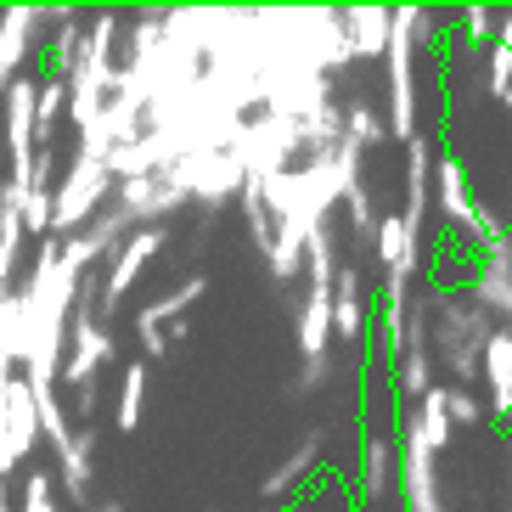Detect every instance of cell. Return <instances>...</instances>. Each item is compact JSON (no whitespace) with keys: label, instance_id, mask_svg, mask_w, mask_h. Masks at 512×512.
Wrapping results in <instances>:
<instances>
[{"label":"cell","instance_id":"obj_25","mask_svg":"<svg viewBox=\"0 0 512 512\" xmlns=\"http://www.w3.org/2000/svg\"><path fill=\"white\" fill-rule=\"evenodd\" d=\"M17 512H57V496H51L46 473H29V484H23V507Z\"/></svg>","mask_w":512,"mask_h":512},{"label":"cell","instance_id":"obj_14","mask_svg":"<svg viewBox=\"0 0 512 512\" xmlns=\"http://www.w3.org/2000/svg\"><path fill=\"white\" fill-rule=\"evenodd\" d=\"M68 119V85L62 79H40V91H34V147H46L57 136V124Z\"/></svg>","mask_w":512,"mask_h":512},{"label":"cell","instance_id":"obj_7","mask_svg":"<svg viewBox=\"0 0 512 512\" xmlns=\"http://www.w3.org/2000/svg\"><path fill=\"white\" fill-rule=\"evenodd\" d=\"M372 242H377V265L389 271V282H383V287H400V293H406L411 276H417V265H422V254H417L422 242L406 231V220H400V214H383V220H377V231H372Z\"/></svg>","mask_w":512,"mask_h":512},{"label":"cell","instance_id":"obj_22","mask_svg":"<svg viewBox=\"0 0 512 512\" xmlns=\"http://www.w3.org/2000/svg\"><path fill=\"white\" fill-rule=\"evenodd\" d=\"M344 203H349V220H355V237H372V231H377L372 192H366V186H349V192H344Z\"/></svg>","mask_w":512,"mask_h":512},{"label":"cell","instance_id":"obj_6","mask_svg":"<svg viewBox=\"0 0 512 512\" xmlns=\"http://www.w3.org/2000/svg\"><path fill=\"white\" fill-rule=\"evenodd\" d=\"M203 293H209V282H203V276H186L181 287H169L164 299H152L147 310L136 316V338H141V349H147V355H164V349H169L164 327H169V321H181L186 310H192V304L203 299Z\"/></svg>","mask_w":512,"mask_h":512},{"label":"cell","instance_id":"obj_13","mask_svg":"<svg viewBox=\"0 0 512 512\" xmlns=\"http://www.w3.org/2000/svg\"><path fill=\"white\" fill-rule=\"evenodd\" d=\"M327 338H332V299L304 293V310H299V349H304V361H321V355H327Z\"/></svg>","mask_w":512,"mask_h":512},{"label":"cell","instance_id":"obj_2","mask_svg":"<svg viewBox=\"0 0 512 512\" xmlns=\"http://www.w3.org/2000/svg\"><path fill=\"white\" fill-rule=\"evenodd\" d=\"M113 197V175L107 164H91V158H74V169L51 186V237H74L107 209Z\"/></svg>","mask_w":512,"mask_h":512},{"label":"cell","instance_id":"obj_10","mask_svg":"<svg viewBox=\"0 0 512 512\" xmlns=\"http://www.w3.org/2000/svg\"><path fill=\"white\" fill-rule=\"evenodd\" d=\"M91 451H96V428H79L68 439V451H57L62 490L74 496V507H91Z\"/></svg>","mask_w":512,"mask_h":512},{"label":"cell","instance_id":"obj_4","mask_svg":"<svg viewBox=\"0 0 512 512\" xmlns=\"http://www.w3.org/2000/svg\"><path fill=\"white\" fill-rule=\"evenodd\" d=\"M411 6H389V136L417 141V79H411Z\"/></svg>","mask_w":512,"mask_h":512},{"label":"cell","instance_id":"obj_5","mask_svg":"<svg viewBox=\"0 0 512 512\" xmlns=\"http://www.w3.org/2000/svg\"><path fill=\"white\" fill-rule=\"evenodd\" d=\"M164 242H169V231L164 226H141V231H130V237L119 242V259L107 265V276H102V293H96V321H113L119 316V304H124V293L141 282V271H147L152 259L164 254Z\"/></svg>","mask_w":512,"mask_h":512},{"label":"cell","instance_id":"obj_18","mask_svg":"<svg viewBox=\"0 0 512 512\" xmlns=\"http://www.w3.org/2000/svg\"><path fill=\"white\" fill-rule=\"evenodd\" d=\"M141 411H147V366H124V383H119V434H136L141 428Z\"/></svg>","mask_w":512,"mask_h":512},{"label":"cell","instance_id":"obj_8","mask_svg":"<svg viewBox=\"0 0 512 512\" xmlns=\"http://www.w3.org/2000/svg\"><path fill=\"white\" fill-rule=\"evenodd\" d=\"M479 366H484V383H490V411L512 417V332L507 327H490Z\"/></svg>","mask_w":512,"mask_h":512},{"label":"cell","instance_id":"obj_19","mask_svg":"<svg viewBox=\"0 0 512 512\" xmlns=\"http://www.w3.org/2000/svg\"><path fill=\"white\" fill-rule=\"evenodd\" d=\"M389 479H394V451H389V439H366V462H361V484H366V496H389Z\"/></svg>","mask_w":512,"mask_h":512},{"label":"cell","instance_id":"obj_3","mask_svg":"<svg viewBox=\"0 0 512 512\" xmlns=\"http://www.w3.org/2000/svg\"><path fill=\"white\" fill-rule=\"evenodd\" d=\"M164 175L186 203H203L209 214L248 186V169H242L237 152H192V158H181L175 169H164Z\"/></svg>","mask_w":512,"mask_h":512},{"label":"cell","instance_id":"obj_9","mask_svg":"<svg viewBox=\"0 0 512 512\" xmlns=\"http://www.w3.org/2000/svg\"><path fill=\"white\" fill-rule=\"evenodd\" d=\"M349 40V57H383L389 51V6H349L338 12Z\"/></svg>","mask_w":512,"mask_h":512},{"label":"cell","instance_id":"obj_30","mask_svg":"<svg viewBox=\"0 0 512 512\" xmlns=\"http://www.w3.org/2000/svg\"><path fill=\"white\" fill-rule=\"evenodd\" d=\"M501 102H507V107H512V85H507V91H501Z\"/></svg>","mask_w":512,"mask_h":512},{"label":"cell","instance_id":"obj_31","mask_svg":"<svg viewBox=\"0 0 512 512\" xmlns=\"http://www.w3.org/2000/svg\"><path fill=\"white\" fill-rule=\"evenodd\" d=\"M507 316H512V304H507ZM507 332H512V327H507Z\"/></svg>","mask_w":512,"mask_h":512},{"label":"cell","instance_id":"obj_29","mask_svg":"<svg viewBox=\"0 0 512 512\" xmlns=\"http://www.w3.org/2000/svg\"><path fill=\"white\" fill-rule=\"evenodd\" d=\"M85 512H130V507H124V501H91Z\"/></svg>","mask_w":512,"mask_h":512},{"label":"cell","instance_id":"obj_20","mask_svg":"<svg viewBox=\"0 0 512 512\" xmlns=\"http://www.w3.org/2000/svg\"><path fill=\"white\" fill-rule=\"evenodd\" d=\"M332 332L338 338H366V299H332Z\"/></svg>","mask_w":512,"mask_h":512},{"label":"cell","instance_id":"obj_23","mask_svg":"<svg viewBox=\"0 0 512 512\" xmlns=\"http://www.w3.org/2000/svg\"><path fill=\"white\" fill-rule=\"evenodd\" d=\"M445 417H451V428L479 422V394H467V389H456V383H445Z\"/></svg>","mask_w":512,"mask_h":512},{"label":"cell","instance_id":"obj_11","mask_svg":"<svg viewBox=\"0 0 512 512\" xmlns=\"http://www.w3.org/2000/svg\"><path fill=\"white\" fill-rule=\"evenodd\" d=\"M451 417H445V383H434V389L417 400V417H411V439H417L428 456H439L445 445H451Z\"/></svg>","mask_w":512,"mask_h":512},{"label":"cell","instance_id":"obj_15","mask_svg":"<svg viewBox=\"0 0 512 512\" xmlns=\"http://www.w3.org/2000/svg\"><path fill=\"white\" fill-rule=\"evenodd\" d=\"M439 214L462 226L467 214H473V192H467V169L456 158H439Z\"/></svg>","mask_w":512,"mask_h":512},{"label":"cell","instance_id":"obj_28","mask_svg":"<svg viewBox=\"0 0 512 512\" xmlns=\"http://www.w3.org/2000/svg\"><path fill=\"white\" fill-rule=\"evenodd\" d=\"M321 377H327V355H321V361H304L299 389H304V394H310V389H321Z\"/></svg>","mask_w":512,"mask_h":512},{"label":"cell","instance_id":"obj_12","mask_svg":"<svg viewBox=\"0 0 512 512\" xmlns=\"http://www.w3.org/2000/svg\"><path fill=\"white\" fill-rule=\"evenodd\" d=\"M406 231L422 242V220H428V141H406Z\"/></svg>","mask_w":512,"mask_h":512},{"label":"cell","instance_id":"obj_21","mask_svg":"<svg viewBox=\"0 0 512 512\" xmlns=\"http://www.w3.org/2000/svg\"><path fill=\"white\" fill-rule=\"evenodd\" d=\"M400 389H406L411 400H422V394L434 389V383H428V349H406V355H400Z\"/></svg>","mask_w":512,"mask_h":512},{"label":"cell","instance_id":"obj_16","mask_svg":"<svg viewBox=\"0 0 512 512\" xmlns=\"http://www.w3.org/2000/svg\"><path fill=\"white\" fill-rule=\"evenodd\" d=\"M321 445H327V434H321V428H310L304 451H293V456H287V462L271 473V479H265V496H287V490H293V484H299L304 473H310V467L321 462Z\"/></svg>","mask_w":512,"mask_h":512},{"label":"cell","instance_id":"obj_26","mask_svg":"<svg viewBox=\"0 0 512 512\" xmlns=\"http://www.w3.org/2000/svg\"><path fill=\"white\" fill-rule=\"evenodd\" d=\"M462 23H467V40L479 46V40H490V29H496V12H490V6H467Z\"/></svg>","mask_w":512,"mask_h":512},{"label":"cell","instance_id":"obj_24","mask_svg":"<svg viewBox=\"0 0 512 512\" xmlns=\"http://www.w3.org/2000/svg\"><path fill=\"white\" fill-rule=\"evenodd\" d=\"M462 231H467V237H473V242H484V248H490V242H496V237H507V231H501V220H496V214H490V209H484V203H473V214H467V220H462Z\"/></svg>","mask_w":512,"mask_h":512},{"label":"cell","instance_id":"obj_17","mask_svg":"<svg viewBox=\"0 0 512 512\" xmlns=\"http://www.w3.org/2000/svg\"><path fill=\"white\" fill-rule=\"evenodd\" d=\"M338 119H344V141H349V147H361V152L389 136V130H383V119H377V107L361 102V96H355L349 107H338Z\"/></svg>","mask_w":512,"mask_h":512},{"label":"cell","instance_id":"obj_1","mask_svg":"<svg viewBox=\"0 0 512 512\" xmlns=\"http://www.w3.org/2000/svg\"><path fill=\"white\" fill-rule=\"evenodd\" d=\"M91 293H96L91 282H79L74 316H68V349H62V372H57V383H68L79 394V417L85 422L96 411V377H102V366H113V332L96 321Z\"/></svg>","mask_w":512,"mask_h":512},{"label":"cell","instance_id":"obj_27","mask_svg":"<svg viewBox=\"0 0 512 512\" xmlns=\"http://www.w3.org/2000/svg\"><path fill=\"white\" fill-rule=\"evenodd\" d=\"M507 85H512V51L507 46H496V51H490V91H507Z\"/></svg>","mask_w":512,"mask_h":512},{"label":"cell","instance_id":"obj_32","mask_svg":"<svg viewBox=\"0 0 512 512\" xmlns=\"http://www.w3.org/2000/svg\"><path fill=\"white\" fill-rule=\"evenodd\" d=\"M282 512H293V507H282Z\"/></svg>","mask_w":512,"mask_h":512}]
</instances>
